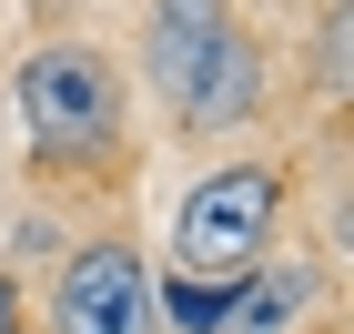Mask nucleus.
Segmentation results:
<instances>
[{
    "label": "nucleus",
    "mask_w": 354,
    "mask_h": 334,
    "mask_svg": "<svg viewBox=\"0 0 354 334\" xmlns=\"http://www.w3.org/2000/svg\"><path fill=\"white\" fill-rule=\"evenodd\" d=\"M142 82L172 102L183 132H233L263 111V41L233 0H152L142 10Z\"/></svg>",
    "instance_id": "1"
},
{
    "label": "nucleus",
    "mask_w": 354,
    "mask_h": 334,
    "mask_svg": "<svg viewBox=\"0 0 354 334\" xmlns=\"http://www.w3.org/2000/svg\"><path fill=\"white\" fill-rule=\"evenodd\" d=\"M273 223H283V172L273 163H223L172 213V263L203 274V284H233L273 253Z\"/></svg>",
    "instance_id": "2"
},
{
    "label": "nucleus",
    "mask_w": 354,
    "mask_h": 334,
    "mask_svg": "<svg viewBox=\"0 0 354 334\" xmlns=\"http://www.w3.org/2000/svg\"><path fill=\"white\" fill-rule=\"evenodd\" d=\"M10 102H21V132L41 152H82V142H102L122 122V61L91 51V41H51V51L21 61Z\"/></svg>",
    "instance_id": "3"
},
{
    "label": "nucleus",
    "mask_w": 354,
    "mask_h": 334,
    "mask_svg": "<svg viewBox=\"0 0 354 334\" xmlns=\"http://www.w3.org/2000/svg\"><path fill=\"white\" fill-rule=\"evenodd\" d=\"M51 324L61 334H152V263L132 243H82L61 263V294H51Z\"/></svg>",
    "instance_id": "4"
},
{
    "label": "nucleus",
    "mask_w": 354,
    "mask_h": 334,
    "mask_svg": "<svg viewBox=\"0 0 354 334\" xmlns=\"http://www.w3.org/2000/svg\"><path fill=\"white\" fill-rule=\"evenodd\" d=\"M304 304H314V263H253V274L223 294L213 334H294Z\"/></svg>",
    "instance_id": "5"
},
{
    "label": "nucleus",
    "mask_w": 354,
    "mask_h": 334,
    "mask_svg": "<svg viewBox=\"0 0 354 334\" xmlns=\"http://www.w3.org/2000/svg\"><path fill=\"white\" fill-rule=\"evenodd\" d=\"M324 91H344V0H334V30H324Z\"/></svg>",
    "instance_id": "6"
},
{
    "label": "nucleus",
    "mask_w": 354,
    "mask_h": 334,
    "mask_svg": "<svg viewBox=\"0 0 354 334\" xmlns=\"http://www.w3.org/2000/svg\"><path fill=\"white\" fill-rule=\"evenodd\" d=\"M0 334H21V284L0 274Z\"/></svg>",
    "instance_id": "7"
},
{
    "label": "nucleus",
    "mask_w": 354,
    "mask_h": 334,
    "mask_svg": "<svg viewBox=\"0 0 354 334\" xmlns=\"http://www.w3.org/2000/svg\"><path fill=\"white\" fill-rule=\"evenodd\" d=\"M324 10H334V0H324Z\"/></svg>",
    "instance_id": "8"
}]
</instances>
